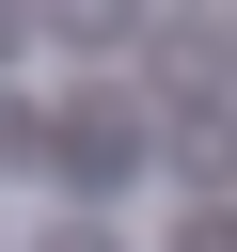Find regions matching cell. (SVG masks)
Here are the masks:
<instances>
[{
  "label": "cell",
  "mask_w": 237,
  "mask_h": 252,
  "mask_svg": "<svg viewBox=\"0 0 237 252\" xmlns=\"http://www.w3.org/2000/svg\"><path fill=\"white\" fill-rule=\"evenodd\" d=\"M158 158L190 173V205H221V189H237V94H190V110L158 126Z\"/></svg>",
  "instance_id": "2"
},
{
  "label": "cell",
  "mask_w": 237,
  "mask_h": 252,
  "mask_svg": "<svg viewBox=\"0 0 237 252\" xmlns=\"http://www.w3.org/2000/svg\"><path fill=\"white\" fill-rule=\"evenodd\" d=\"M47 158H63V189H79L95 220H111V189H126L142 158H158V126H142L126 94H79V110H47Z\"/></svg>",
  "instance_id": "1"
},
{
  "label": "cell",
  "mask_w": 237,
  "mask_h": 252,
  "mask_svg": "<svg viewBox=\"0 0 237 252\" xmlns=\"http://www.w3.org/2000/svg\"><path fill=\"white\" fill-rule=\"evenodd\" d=\"M32 252H126V236H111V220H95V205H79V220H47V236H32Z\"/></svg>",
  "instance_id": "4"
},
{
  "label": "cell",
  "mask_w": 237,
  "mask_h": 252,
  "mask_svg": "<svg viewBox=\"0 0 237 252\" xmlns=\"http://www.w3.org/2000/svg\"><path fill=\"white\" fill-rule=\"evenodd\" d=\"M174 252H237V205H190V236Z\"/></svg>",
  "instance_id": "5"
},
{
  "label": "cell",
  "mask_w": 237,
  "mask_h": 252,
  "mask_svg": "<svg viewBox=\"0 0 237 252\" xmlns=\"http://www.w3.org/2000/svg\"><path fill=\"white\" fill-rule=\"evenodd\" d=\"M16 158H47V110H32V94H0V173H16Z\"/></svg>",
  "instance_id": "3"
}]
</instances>
